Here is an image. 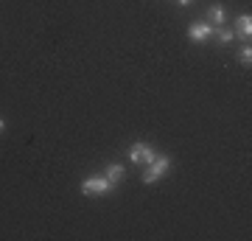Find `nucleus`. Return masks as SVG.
I'll return each mask as SVG.
<instances>
[{"label": "nucleus", "instance_id": "f257e3e1", "mask_svg": "<svg viewBox=\"0 0 252 241\" xmlns=\"http://www.w3.org/2000/svg\"><path fill=\"white\" fill-rule=\"evenodd\" d=\"M168 166H171V160H168L165 154H157V157H154V160L149 163V169H146L143 182H149V185H152V182H157V179H160L162 174L168 171Z\"/></svg>", "mask_w": 252, "mask_h": 241}, {"label": "nucleus", "instance_id": "f03ea898", "mask_svg": "<svg viewBox=\"0 0 252 241\" xmlns=\"http://www.w3.org/2000/svg\"><path fill=\"white\" fill-rule=\"evenodd\" d=\"M109 188H112V182L107 177H90V179L81 182V191L84 194H107Z\"/></svg>", "mask_w": 252, "mask_h": 241}, {"label": "nucleus", "instance_id": "7ed1b4c3", "mask_svg": "<svg viewBox=\"0 0 252 241\" xmlns=\"http://www.w3.org/2000/svg\"><path fill=\"white\" fill-rule=\"evenodd\" d=\"M129 157H132V163H140V166H149V163L157 157V154L146 146V143H135L132 149H129Z\"/></svg>", "mask_w": 252, "mask_h": 241}, {"label": "nucleus", "instance_id": "20e7f679", "mask_svg": "<svg viewBox=\"0 0 252 241\" xmlns=\"http://www.w3.org/2000/svg\"><path fill=\"white\" fill-rule=\"evenodd\" d=\"M210 34H213V26L210 23H193L190 26V39H196V42H205Z\"/></svg>", "mask_w": 252, "mask_h": 241}, {"label": "nucleus", "instance_id": "39448f33", "mask_svg": "<svg viewBox=\"0 0 252 241\" xmlns=\"http://www.w3.org/2000/svg\"><path fill=\"white\" fill-rule=\"evenodd\" d=\"M235 34L244 36V39H250V34H252V17L250 14H244V17L235 20Z\"/></svg>", "mask_w": 252, "mask_h": 241}, {"label": "nucleus", "instance_id": "423d86ee", "mask_svg": "<svg viewBox=\"0 0 252 241\" xmlns=\"http://www.w3.org/2000/svg\"><path fill=\"white\" fill-rule=\"evenodd\" d=\"M104 177H107L109 182H112V185H118V182L124 179V166H118V163H112V166L107 169V174H104Z\"/></svg>", "mask_w": 252, "mask_h": 241}, {"label": "nucleus", "instance_id": "0eeeda50", "mask_svg": "<svg viewBox=\"0 0 252 241\" xmlns=\"http://www.w3.org/2000/svg\"><path fill=\"white\" fill-rule=\"evenodd\" d=\"M207 23H210L213 28L221 26V23H224V9H221V6H213V9L207 11Z\"/></svg>", "mask_w": 252, "mask_h": 241}, {"label": "nucleus", "instance_id": "6e6552de", "mask_svg": "<svg viewBox=\"0 0 252 241\" xmlns=\"http://www.w3.org/2000/svg\"><path fill=\"white\" fill-rule=\"evenodd\" d=\"M213 34L219 36V42H221V45L233 39V31H227V28H221V26H216V28H213Z\"/></svg>", "mask_w": 252, "mask_h": 241}, {"label": "nucleus", "instance_id": "1a4fd4ad", "mask_svg": "<svg viewBox=\"0 0 252 241\" xmlns=\"http://www.w3.org/2000/svg\"><path fill=\"white\" fill-rule=\"evenodd\" d=\"M238 59H241L244 65H250V62H252V51H250V48H244L241 54H238Z\"/></svg>", "mask_w": 252, "mask_h": 241}, {"label": "nucleus", "instance_id": "9d476101", "mask_svg": "<svg viewBox=\"0 0 252 241\" xmlns=\"http://www.w3.org/2000/svg\"><path fill=\"white\" fill-rule=\"evenodd\" d=\"M180 3H182V6H188V3H193V0H180Z\"/></svg>", "mask_w": 252, "mask_h": 241}, {"label": "nucleus", "instance_id": "9b49d317", "mask_svg": "<svg viewBox=\"0 0 252 241\" xmlns=\"http://www.w3.org/2000/svg\"><path fill=\"white\" fill-rule=\"evenodd\" d=\"M0 129H3V121H0Z\"/></svg>", "mask_w": 252, "mask_h": 241}]
</instances>
